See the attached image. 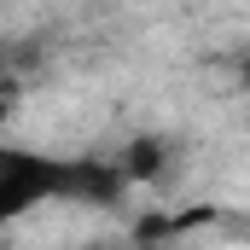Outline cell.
Segmentation results:
<instances>
[{"label":"cell","mask_w":250,"mask_h":250,"mask_svg":"<svg viewBox=\"0 0 250 250\" xmlns=\"http://www.w3.org/2000/svg\"><path fill=\"white\" fill-rule=\"evenodd\" d=\"M239 82L250 87V41H245V53H239Z\"/></svg>","instance_id":"3957f363"},{"label":"cell","mask_w":250,"mask_h":250,"mask_svg":"<svg viewBox=\"0 0 250 250\" xmlns=\"http://www.w3.org/2000/svg\"><path fill=\"white\" fill-rule=\"evenodd\" d=\"M117 163H123L128 187H151V181L169 169V140H157V134H134L123 151H117Z\"/></svg>","instance_id":"7a4b0ae2"},{"label":"cell","mask_w":250,"mask_h":250,"mask_svg":"<svg viewBox=\"0 0 250 250\" xmlns=\"http://www.w3.org/2000/svg\"><path fill=\"white\" fill-rule=\"evenodd\" d=\"M128 175L117 157H47V151H0V215L18 221L35 204H82V209H111L123 204Z\"/></svg>","instance_id":"6da1fadb"}]
</instances>
